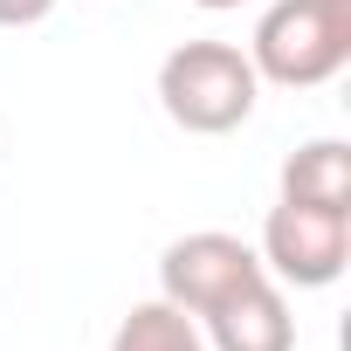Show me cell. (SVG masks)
Segmentation results:
<instances>
[{"label": "cell", "instance_id": "8", "mask_svg": "<svg viewBox=\"0 0 351 351\" xmlns=\"http://www.w3.org/2000/svg\"><path fill=\"white\" fill-rule=\"evenodd\" d=\"M56 14V0H0V28H35Z\"/></svg>", "mask_w": 351, "mask_h": 351}, {"label": "cell", "instance_id": "7", "mask_svg": "<svg viewBox=\"0 0 351 351\" xmlns=\"http://www.w3.org/2000/svg\"><path fill=\"white\" fill-rule=\"evenodd\" d=\"M110 351H207V337H200V324L186 310H172L165 296H152V303H131L124 310Z\"/></svg>", "mask_w": 351, "mask_h": 351}, {"label": "cell", "instance_id": "3", "mask_svg": "<svg viewBox=\"0 0 351 351\" xmlns=\"http://www.w3.org/2000/svg\"><path fill=\"white\" fill-rule=\"evenodd\" d=\"M262 269L289 289H330L344 269H351V214H330V207H296V200H276L269 221H262Z\"/></svg>", "mask_w": 351, "mask_h": 351}, {"label": "cell", "instance_id": "4", "mask_svg": "<svg viewBox=\"0 0 351 351\" xmlns=\"http://www.w3.org/2000/svg\"><path fill=\"white\" fill-rule=\"evenodd\" d=\"M262 269V255L241 241V234H221V228H200V234H180L165 255H158V296L172 310H186L193 324L207 310H221L234 289H248Z\"/></svg>", "mask_w": 351, "mask_h": 351}, {"label": "cell", "instance_id": "6", "mask_svg": "<svg viewBox=\"0 0 351 351\" xmlns=\"http://www.w3.org/2000/svg\"><path fill=\"white\" fill-rule=\"evenodd\" d=\"M282 200L351 214V145H344V138H310V145H296V152L282 158Z\"/></svg>", "mask_w": 351, "mask_h": 351}, {"label": "cell", "instance_id": "5", "mask_svg": "<svg viewBox=\"0 0 351 351\" xmlns=\"http://www.w3.org/2000/svg\"><path fill=\"white\" fill-rule=\"evenodd\" d=\"M207 351H296V317L276 276H255L248 289H234L221 310L200 317Z\"/></svg>", "mask_w": 351, "mask_h": 351}, {"label": "cell", "instance_id": "1", "mask_svg": "<svg viewBox=\"0 0 351 351\" xmlns=\"http://www.w3.org/2000/svg\"><path fill=\"white\" fill-rule=\"evenodd\" d=\"M255 97H262V76H255L248 49H234V42H180L158 62V104L193 138L241 131L255 117Z\"/></svg>", "mask_w": 351, "mask_h": 351}, {"label": "cell", "instance_id": "9", "mask_svg": "<svg viewBox=\"0 0 351 351\" xmlns=\"http://www.w3.org/2000/svg\"><path fill=\"white\" fill-rule=\"evenodd\" d=\"M193 8H207V14H228V8H248V0H193Z\"/></svg>", "mask_w": 351, "mask_h": 351}, {"label": "cell", "instance_id": "2", "mask_svg": "<svg viewBox=\"0 0 351 351\" xmlns=\"http://www.w3.org/2000/svg\"><path fill=\"white\" fill-rule=\"evenodd\" d=\"M248 62L262 83L317 90L351 62V0H276L255 21Z\"/></svg>", "mask_w": 351, "mask_h": 351}]
</instances>
